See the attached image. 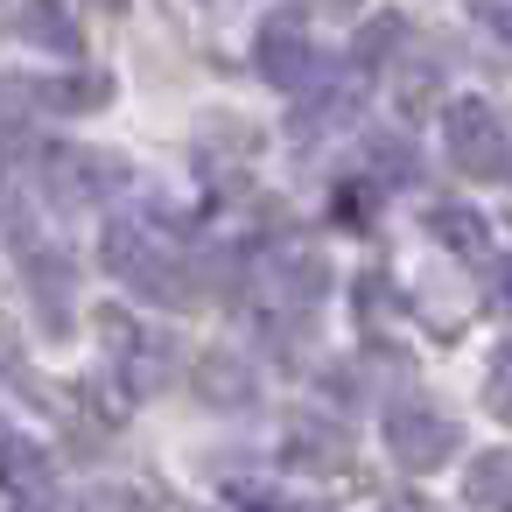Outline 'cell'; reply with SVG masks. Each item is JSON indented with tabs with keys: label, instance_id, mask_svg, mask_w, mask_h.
Wrapping results in <instances>:
<instances>
[{
	"label": "cell",
	"instance_id": "obj_4",
	"mask_svg": "<svg viewBox=\"0 0 512 512\" xmlns=\"http://www.w3.org/2000/svg\"><path fill=\"white\" fill-rule=\"evenodd\" d=\"M22 267H29V302H36L43 330L64 337V330H71V260H64L57 246H43V253H29Z\"/></svg>",
	"mask_w": 512,
	"mask_h": 512
},
{
	"label": "cell",
	"instance_id": "obj_3",
	"mask_svg": "<svg viewBox=\"0 0 512 512\" xmlns=\"http://www.w3.org/2000/svg\"><path fill=\"white\" fill-rule=\"evenodd\" d=\"M309 64H316V50H309L302 15H288V8L267 15V29H260V78H274V85H302Z\"/></svg>",
	"mask_w": 512,
	"mask_h": 512
},
{
	"label": "cell",
	"instance_id": "obj_13",
	"mask_svg": "<svg viewBox=\"0 0 512 512\" xmlns=\"http://www.w3.org/2000/svg\"><path fill=\"white\" fill-rule=\"evenodd\" d=\"M0 477H8V484H36V477H43L36 449H29V442H8V449H0Z\"/></svg>",
	"mask_w": 512,
	"mask_h": 512
},
{
	"label": "cell",
	"instance_id": "obj_2",
	"mask_svg": "<svg viewBox=\"0 0 512 512\" xmlns=\"http://www.w3.org/2000/svg\"><path fill=\"white\" fill-rule=\"evenodd\" d=\"M456 442H463V428H456L442 407H428V400L386 407V449H393L400 470H435V463L456 456Z\"/></svg>",
	"mask_w": 512,
	"mask_h": 512
},
{
	"label": "cell",
	"instance_id": "obj_10",
	"mask_svg": "<svg viewBox=\"0 0 512 512\" xmlns=\"http://www.w3.org/2000/svg\"><path fill=\"white\" fill-rule=\"evenodd\" d=\"M435 232H442V246H456V253H484V218L463 211V204H442V211H435Z\"/></svg>",
	"mask_w": 512,
	"mask_h": 512
},
{
	"label": "cell",
	"instance_id": "obj_17",
	"mask_svg": "<svg viewBox=\"0 0 512 512\" xmlns=\"http://www.w3.org/2000/svg\"><path fill=\"white\" fill-rule=\"evenodd\" d=\"M99 8H113V15H120V8H127V0H99Z\"/></svg>",
	"mask_w": 512,
	"mask_h": 512
},
{
	"label": "cell",
	"instance_id": "obj_5",
	"mask_svg": "<svg viewBox=\"0 0 512 512\" xmlns=\"http://www.w3.org/2000/svg\"><path fill=\"white\" fill-rule=\"evenodd\" d=\"M22 36H29L43 57H64V64L85 57V29L71 22L64 0H22Z\"/></svg>",
	"mask_w": 512,
	"mask_h": 512
},
{
	"label": "cell",
	"instance_id": "obj_7",
	"mask_svg": "<svg viewBox=\"0 0 512 512\" xmlns=\"http://www.w3.org/2000/svg\"><path fill=\"white\" fill-rule=\"evenodd\" d=\"M64 162L78 169V176H57V183H50L64 204H92V197L120 190V176H127V162H120V155H99V148H64Z\"/></svg>",
	"mask_w": 512,
	"mask_h": 512
},
{
	"label": "cell",
	"instance_id": "obj_16",
	"mask_svg": "<svg viewBox=\"0 0 512 512\" xmlns=\"http://www.w3.org/2000/svg\"><path fill=\"white\" fill-rule=\"evenodd\" d=\"M491 302H498V309H512V260H498V267H491Z\"/></svg>",
	"mask_w": 512,
	"mask_h": 512
},
{
	"label": "cell",
	"instance_id": "obj_15",
	"mask_svg": "<svg viewBox=\"0 0 512 512\" xmlns=\"http://www.w3.org/2000/svg\"><path fill=\"white\" fill-rule=\"evenodd\" d=\"M484 22H491V36L512 50V0H491V8H484Z\"/></svg>",
	"mask_w": 512,
	"mask_h": 512
},
{
	"label": "cell",
	"instance_id": "obj_9",
	"mask_svg": "<svg viewBox=\"0 0 512 512\" xmlns=\"http://www.w3.org/2000/svg\"><path fill=\"white\" fill-rule=\"evenodd\" d=\"M197 386H204L211 407H239V400H253V372H246V358H232V351H211L204 372H197Z\"/></svg>",
	"mask_w": 512,
	"mask_h": 512
},
{
	"label": "cell",
	"instance_id": "obj_12",
	"mask_svg": "<svg viewBox=\"0 0 512 512\" xmlns=\"http://www.w3.org/2000/svg\"><path fill=\"white\" fill-rule=\"evenodd\" d=\"M295 463H309V470H330V463H344V435L337 428H323V435H295Z\"/></svg>",
	"mask_w": 512,
	"mask_h": 512
},
{
	"label": "cell",
	"instance_id": "obj_14",
	"mask_svg": "<svg viewBox=\"0 0 512 512\" xmlns=\"http://www.w3.org/2000/svg\"><path fill=\"white\" fill-rule=\"evenodd\" d=\"M484 393H491V407H498V414H512V351L491 365V386H484Z\"/></svg>",
	"mask_w": 512,
	"mask_h": 512
},
{
	"label": "cell",
	"instance_id": "obj_8",
	"mask_svg": "<svg viewBox=\"0 0 512 512\" xmlns=\"http://www.w3.org/2000/svg\"><path fill=\"white\" fill-rule=\"evenodd\" d=\"M463 498H470V512H512V456L505 449L477 456L463 470Z\"/></svg>",
	"mask_w": 512,
	"mask_h": 512
},
{
	"label": "cell",
	"instance_id": "obj_6",
	"mask_svg": "<svg viewBox=\"0 0 512 512\" xmlns=\"http://www.w3.org/2000/svg\"><path fill=\"white\" fill-rule=\"evenodd\" d=\"M260 281H267V302L309 309V302L323 295V281H330V274H323V260H316V253L288 246V253H274V260H267V274H260Z\"/></svg>",
	"mask_w": 512,
	"mask_h": 512
},
{
	"label": "cell",
	"instance_id": "obj_1",
	"mask_svg": "<svg viewBox=\"0 0 512 512\" xmlns=\"http://www.w3.org/2000/svg\"><path fill=\"white\" fill-rule=\"evenodd\" d=\"M442 141H449V162L463 176H505L512 169V141H505V120L484 106V99H456L442 113Z\"/></svg>",
	"mask_w": 512,
	"mask_h": 512
},
{
	"label": "cell",
	"instance_id": "obj_11",
	"mask_svg": "<svg viewBox=\"0 0 512 512\" xmlns=\"http://www.w3.org/2000/svg\"><path fill=\"white\" fill-rule=\"evenodd\" d=\"M43 113V85L36 78H0V127H22Z\"/></svg>",
	"mask_w": 512,
	"mask_h": 512
}]
</instances>
